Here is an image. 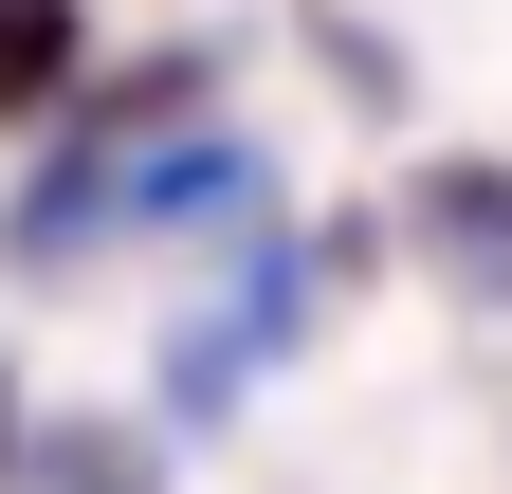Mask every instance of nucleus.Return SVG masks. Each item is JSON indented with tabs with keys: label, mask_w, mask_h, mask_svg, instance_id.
Wrapping results in <instances>:
<instances>
[{
	"label": "nucleus",
	"mask_w": 512,
	"mask_h": 494,
	"mask_svg": "<svg viewBox=\"0 0 512 494\" xmlns=\"http://www.w3.org/2000/svg\"><path fill=\"white\" fill-rule=\"evenodd\" d=\"M74 92V0H0V129Z\"/></svg>",
	"instance_id": "obj_1"
}]
</instances>
